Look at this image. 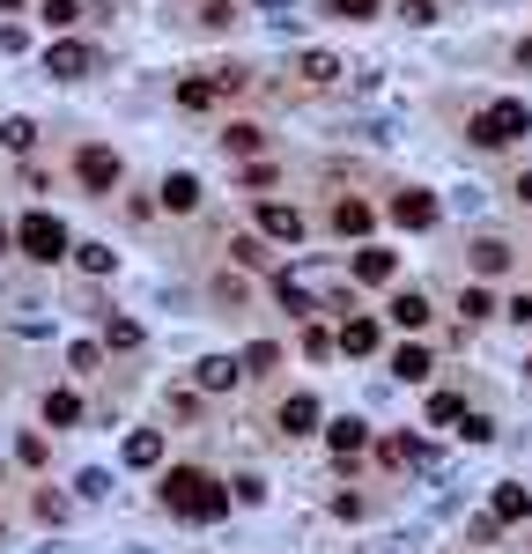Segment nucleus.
Returning <instances> with one entry per match:
<instances>
[{
  "instance_id": "aec40b11",
  "label": "nucleus",
  "mask_w": 532,
  "mask_h": 554,
  "mask_svg": "<svg viewBox=\"0 0 532 554\" xmlns=\"http://www.w3.org/2000/svg\"><path fill=\"white\" fill-rule=\"evenodd\" d=\"M333 229H340V237H363V229H370V207H363V200H333Z\"/></svg>"
},
{
  "instance_id": "423d86ee",
  "label": "nucleus",
  "mask_w": 532,
  "mask_h": 554,
  "mask_svg": "<svg viewBox=\"0 0 532 554\" xmlns=\"http://www.w3.org/2000/svg\"><path fill=\"white\" fill-rule=\"evenodd\" d=\"M259 237H274V244H303V215L289 200H259Z\"/></svg>"
},
{
  "instance_id": "f3484780",
  "label": "nucleus",
  "mask_w": 532,
  "mask_h": 554,
  "mask_svg": "<svg viewBox=\"0 0 532 554\" xmlns=\"http://www.w3.org/2000/svg\"><path fill=\"white\" fill-rule=\"evenodd\" d=\"M222 89H230L222 74H215V82H178V111H207V104L222 97Z\"/></svg>"
},
{
  "instance_id": "2eb2a0df",
  "label": "nucleus",
  "mask_w": 532,
  "mask_h": 554,
  "mask_svg": "<svg viewBox=\"0 0 532 554\" xmlns=\"http://www.w3.org/2000/svg\"><path fill=\"white\" fill-rule=\"evenodd\" d=\"M237 377H244V362H230V355H207L200 362V392H230Z\"/></svg>"
},
{
  "instance_id": "0eeeda50",
  "label": "nucleus",
  "mask_w": 532,
  "mask_h": 554,
  "mask_svg": "<svg viewBox=\"0 0 532 554\" xmlns=\"http://www.w3.org/2000/svg\"><path fill=\"white\" fill-rule=\"evenodd\" d=\"M377 340H385V326H377V318H363V311L340 318V355H377Z\"/></svg>"
},
{
  "instance_id": "412c9836",
  "label": "nucleus",
  "mask_w": 532,
  "mask_h": 554,
  "mask_svg": "<svg viewBox=\"0 0 532 554\" xmlns=\"http://www.w3.org/2000/svg\"><path fill=\"white\" fill-rule=\"evenodd\" d=\"M45 422L52 429H74V422H82V399H74V392H45Z\"/></svg>"
},
{
  "instance_id": "c756f323",
  "label": "nucleus",
  "mask_w": 532,
  "mask_h": 554,
  "mask_svg": "<svg viewBox=\"0 0 532 554\" xmlns=\"http://www.w3.org/2000/svg\"><path fill=\"white\" fill-rule=\"evenodd\" d=\"M326 8L340 15V23H370V15H377V0H326Z\"/></svg>"
},
{
  "instance_id": "9d476101",
  "label": "nucleus",
  "mask_w": 532,
  "mask_h": 554,
  "mask_svg": "<svg viewBox=\"0 0 532 554\" xmlns=\"http://www.w3.org/2000/svg\"><path fill=\"white\" fill-rule=\"evenodd\" d=\"M163 207H170V215H193V207H200V178H193V170H170V178H163Z\"/></svg>"
},
{
  "instance_id": "7c9ffc66",
  "label": "nucleus",
  "mask_w": 532,
  "mask_h": 554,
  "mask_svg": "<svg viewBox=\"0 0 532 554\" xmlns=\"http://www.w3.org/2000/svg\"><path fill=\"white\" fill-rule=\"evenodd\" d=\"M274 362H281L274 340H252V348H244V370H274Z\"/></svg>"
},
{
  "instance_id": "1a4fd4ad",
  "label": "nucleus",
  "mask_w": 532,
  "mask_h": 554,
  "mask_svg": "<svg viewBox=\"0 0 532 554\" xmlns=\"http://www.w3.org/2000/svg\"><path fill=\"white\" fill-rule=\"evenodd\" d=\"M392 222H399V229H436V200H429V193H414V185H407V193L392 200Z\"/></svg>"
},
{
  "instance_id": "f257e3e1",
  "label": "nucleus",
  "mask_w": 532,
  "mask_h": 554,
  "mask_svg": "<svg viewBox=\"0 0 532 554\" xmlns=\"http://www.w3.org/2000/svg\"><path fill=\"white\" fill-rule=\"evenodd\" d=\"M163 510H178V518H193V525H215V518H230V488H222L215 473H200V466H170L163 473Z\"/></svg>"
},
{
  "instance_id": "20e7f679",
  "label": "nucleus",
  "mask_w": 532,
  "mask_h": 554,
  "mask_svg": "<svg viewBox=\"0 0 532 554\" xmlns=\"http://www.w3.org/2000/svg\"><path fill=\"white\" fill-rule=\"evenodd\" d=\"M45 74H60V82H89V74H97V45H82V37H60V45L45 52Z\"/></svg>"
},
{
  "instance_id": "5701e85b",
  "label": "nucleus",
  "mask_w": 532,
  "mask_h": 554,
  "mask_svg": "<svg viewBox=\"0 0 532 554\" xmlns=\"http://www.w3.org/2000/svg\"><path fill=\"white\" fill-rule=\"evenodd\" d=\"M503 266H510V244H496V237L473 244V274H503Z\"/></svg>"
},
{
  "instance_id": "2f4dec72",
  "label": "nucleus",
  "mask_w": 532,
  "mask_h": 554,
  "mask_svg": "<svg viewBox=\"0 0 532 554\" xmlns=\"http://www.w3.org/2000/svg\"><path fill=\"white\" fill-rule=\"evenodd\" d=\"M0 141H8V148H15V156H23V148L37 141V126H30V119H8V126H0Z\"/></svg>"
},
{
  "instance_id": "dca6fc26",
  "label": "nucleus",
  "mask_w": 532,
  "mask_h": 554,
  "mask_svg": "<svg viewBox=\"0 0 532 554\" xmlns=\"http://www.w3.org/2000/svg\"><path fill=\"white\" fill-rule=\"evenodd\" d=\"M126 466H163V436L156 429H133L126 436Z\"/></svg>"
},
{
  "instance_id": "e433bc0d",
  "label": "nucleus",
  "mask_w": 532,
  "mask_h": 554,
  "mask_svg": "<svg viewBox=\"0 0 532 554\" xmlns=\"http://www.w3.org/2000/svg\"><path fill=\"white\" fill-rule=\"evenodd\" d=\"M518 200H525V207H532V170H525V178H518Z\"/></svg>"
},
{
  "instance_id": "c9c22d12",
  "label": "nucleus",
  "mask_w": 532,
  "mask_h": 554,
  "mask_svg": "<svg viewBox=\"0 0 532 554\" xmlns=\"http://www.w3.org/2000/svg\"><path fill=\"white\" fill-rule=\"evenodd\" d=\"M503 318H518V326H532V296H510V303H503Z\"/></svg>"
},
{
  "instance_id": "ddd939ff",
  "label": "nucleus",
  "mask_w": 532,
  "mask_h": 554,
  "mask_svg": "<svg viewBox=\"0 0 532 554\" xmlns=\"http://www.w3.org/2000/svg\"><path fill=\"white\" fill-rule=\"evenodd\" d=\"M326 444H333L340 458H355V451H370V429H363V422H355V414H340V422L326 429Z\"/></svg>"
},
{
  "instance_id": "a878e982",
  "label": "nucleus",
  "mask_w": 532,
  "mask_h": 554,
  "mask_svg": "<svg viewBox=\"0 0 532 554\" xmlns=\"http://www.w3.org/2000/svg\"><path fill=\"white\" fill-rule=\"evenodd\" d=\"M37 15H45L52 30H74V23H82V0H45V8H37Z\"/></svg>"
},
{
  "instance_id": "4be33fe9",
  "label": "nucleus",
  "mask_w": 532,
  "mask_h": 554,
  "mask_svg": "<svg viewBox=\"0 0 532 554\" xmlns=\"http://www.w3.org/2000/svg\"><path fill=\"white\" fill-rule=\"evenodd\" d=\"M429 422H436V429L466 422V399H459V392H436V399H429Z\"/></svg>"
},
{
  "instance_id": "f03ea898",
  "label": "nucleus",
  "mask_w": 532,
  "mask_h": 554,
  "mask_svg": "<svg viewBox=\"0 0 532 554\" xmlns=\"http://www.w3.org/2000/svg\"><path fill=\"white\" fill-rule=\"evenodd\" d=\"M466 133H473L481 148H510V141H525V133H532V111H525V97H496V104L473 111Z\"/></svg>"
},
{
  "instance_id": "c85d7f7f",
  "label": "nucleus",
  "mask_w": 532,
  "mask_h": 554,
  "mask_svg": "<svg viewBox=\"0 0 532 554\" xmlns=\"http://www.w3.org/2000/svg\"><path fill=\"white\" fill-rule=\"evenodd\" d=\"M222 148H230V156H259V126H230V133H222Z\"/></svg>"
},
{
  "instance_id": "cd10ccee",
  "label": "nucleus",
  "mask_w": 532,
  "mask_h": 554,
  "mask_svg": "<svg viewBox=\"0 0 532 554\" xmlns=\"http://www.w3.org/2000/svg\"><path fill=\"white\" fill-rule=\"evenodd\" d=\"M385 458H392V466H422V436H392Z\"/></svg>"
},
{
  "instance_id": "72a5a7b5",
  "label": "nucleus",
  "mask_w": 532,
  "mask_h": 554,
  "mask_svg": "<svg viewBox=\"0 0 532 554\" xmlns=\"http://www.w3.org/2000/svg\"><path fill=\"white\" fill-rule=\"evenodd\" d=\"M459 436H466V444H488V436H496V422H488V414H466Z\"/></svg>"
},
{
  "instance_id": "39448f33",
  "label": "nucleus",
  "mask_w": 532,
  "mask_h": 554,
  "mask_svg": "<svg viewBox=\"0 0 532 554\" xmlns=\"http://www.w3.org/2000/svg\"><path fill=\"white\" fill-rule=\"evenodd\" d=\"M74 178H82L89 193H111V185L126 178V163L111 156V148H82V156H74Z\"/></svg>"
},
{
  "instance_id": "6ab92c4d",
  "label": "nucleus",
  "mask_w": 532,
  "mask_h": 554,
  "mask_svg": "<svg viewBox=\"0 0 532 554\" xmlns=\"http://www.w3.org/2000/svg\"><path fill=\"white\" fill-rule=\"evenodd\" d=\"M296 74L326 89V82H340V60H333V52H303V60H296Z\"/></svg>"
},
{
  "instance_id": "473e14b6",
  "label": "nucleus",
  "mask_w": 532,
  "mask_h": 554,
  "mask_svg": "<svg viewBox=\"0 0 532 554\" xmlns=\"http://www.w3.org/2000/svg\"><path fill=\"white\" fill-rule=\"evenodd\" d=\"M67 362H74V370H82V377H89V370H104V348H97V340H82V348H74Z\"/></svg>"
},
{
  "instance_id": "4c0bfd02",
  "label": "nucleus",
  "mask_w": 532,
  "mask_h": 554,
  "mask_svg": "<svg viewBox=\"0 0 532 554\" xmlns=\"http://www.w3.org/2000/svg\"><path fill=\"white\" fill-rule=\"evenodd\" d=\"M259 8H266V15H281V8H296V0H259Z\"/></svg>"
},
{
  "instance_id": "f704fd0d",
  "label": "nucleus",
  "mask_w": 532,
  "mask_h": 554,
  "mask_svg": "<svg viewBox=\"0 0 532 554\" xmlns=\"http://www.w3.org/2000/svg\"><path fill=\"white\" fill-rule=\"evenodd\" d=\"M399 15L407 23H436V0H399Z\"/></svg>"
},
{
  "instance_id": "7ed1b4c3",
  "label": "nucleus",
  "mask_w": 532,
  "mask_h": 554,
  "mask_svg": "<svg viewBox=\"0 0 532 554\" xmlns=\"http://www.w3.org/2000/svg\"><path fill=\"white\" fill-rule=\"evenodd\" d=\"M15 244H23V259H37V266H52V259L74 252L67 229H60V215H45V207H30V215L15 222Z\"/></svg>"
},
{
  "instance_id": "393cba45",
  "label": "nucleus",
  "mask_w": 532,
  "mask_h": 554,
  "mask_svg": "<svg viewBox=\"0 0 532 554\" xmlns=\"http://www.w3.org/2000/svg\"><path fill=\"white\" fill-rule=\"evenodd\" d=\"M459 311H466V326H473V318H496V311H503V303H496V296H488V289H481V281H473V289L459 296Z\"/></svg>"
},
{
  "instance_id": "f8f14e48",
  "label": "nucleus",
  "mask_w": 532,
  "mask_h": 554,
  "mask_svg": "<svg viewBox=\"0 0 532 554\" xmlns=\"http://www.w3.org/2000/svg\"><path fill=\"white\" fill-rule=\"evenodd\" d=\"M281 429H289V436H311V429H318V399H311V392H289V399H281Z\"/></svg>"
},
{
  "instance_id": "b1692460",
  "label": "nucleus",
  "mask_w": 532,
  "mask_h": 554,
  "mask_svg": "<svg viewBox=\"0 0 532 554\" xmlns=\"http://www.w3.org/2000/svg\"><path fill=\"white\" fill-rule=\"evenodd\" d=\"M111 259H119L111 244H74V266H82V274H111Z\"/></svg>"
},
{
  "instance_id": "6e6552de",
  "label": "nucleus",
  "mask_w": 532,
  "mask_h": 554,
  "mask_svg": "<svg viewBox=\"0 0 532 554\" xmlns=\"http://www.w3.org/2000/svg\"><path fill=\"white\" fill-rule=\"evenodd\" d=\"M385 318H392L399 333H422V326H429V296H422V289H399V296L385 303Z\"/></svg>"
},
{
  "instance_id": "bb28decb",
  "label": "nucleus",
  "mask_w": 532,
  "mask_h": 554,
  "mask_svg": "<svg viewBox=\"0 0 532 554\" xmlns=\"http://www.w3.org/2000/svg\"><path fill=\"white\" fill-rule=\"evenodd\" d=\"M104 348H141V326L133 318H104Z\"/></svg>"
},
{
  "instance_id": "a211bd4d",
  "label": "nucleus",
  "mask_w": 532,
  "mask_h": 554,
  "mask_svg": "<svg viewBox=\"0 0 532 554\" xmlns=\"http://www.w3.org/2000/svg\"><path fill=\"white\" fill-rule=\"evenodd\" d=\"M392 274H399L392 252H377V244H370V252H355V281H392Z\"/></svg>"
},
{
  "instance_id": "9b49d317",
  "label": "nucleus",
  "mask_w": 532,
  "mask_h": 554,
  "mask_svg": "<svg viewBox=\"0 0 532 554\" xmlns=\"http://www.w3.org/2000/svg\"><path fill=\"white\" fill-rule=\"evenodd\" d=\"M429 370H436L429 348H414V340H399V348H392V377H399V385H422Z\"/></svg>"
},
{
  "instance_id": "4468645a",
  "label": "nucleus",
  "mask_w": 532,
  "mask_h": 554,
  "mask_svg": "<svg viewBox=\"0 0 532 554\" xmlns=\"http://www.w3.org/2000/svg\"><path fill=\"white\" fill-rule=\"evenodd\" d=\"M488 510H496L503 525H518V518H532V488H518V481H503V488H496V503H488Z\"/></svg>"
}]
</instances>
